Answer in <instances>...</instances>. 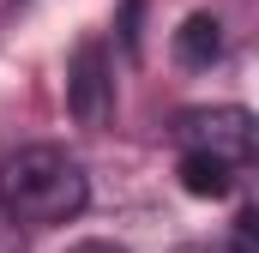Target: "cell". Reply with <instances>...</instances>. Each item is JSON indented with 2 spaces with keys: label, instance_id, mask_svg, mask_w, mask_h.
<instances>
[{
  "label": "cell",
  "instance_id": "1",
  "mask_svg": "<svg viewBox=\"0 0 259 253\" xmlns=\"http://www.w3.org/2000/svg\"><path fill=\"white\" fill-rule=\"evenodd\" d=\"M91 205L84 163L61 145H24L0 163V211L18 229H55Z\"/></svg>",
  "mask_w": 259,
  "mask_h": 253
},
{
  "label": "cell",
  "instance_id": "2",
  "mask_svg": "<svg viewBox=\"0 0 259 253\" xmlns=\"http://www.w3.org/2000/svg\"><path fill=\"white\" fill-rule=\"evenodd\" d=\"M175 145L199 151V157H217L229 169H241L253 157V115L241 103H223V109H187L175 121Z\"/></svg>",
  "mask_w": 259,
  "mask_h": 253
},
{
  "label": "cell",
  "instance_id": "3",
  "mask_svg": "<svg viewBox=\"0 0 259 253\" xmlns=\"http://www.w3.org/2000/svg\"><path fill=\"white\" fill-rule=\"evenodd\" d=\"M66 109L78 126H103L115 115V72H109L103 43H78V55L66 66Z\"/></svg>",
  "mask_w": 259,
  "mask_h": 253
},
{
  "label": "cell",
  "instance_id": "4",
  "mask_svg": "<svg viewBox=\"0 0 259 253\" xmlns=\"http://www.w3.org/2000/svg\"><path fill=\"white\" fill-rule=\"evenodd\" d=\"M175 61L187 72H205V66L223 61V18L217 12H187L181 30H175Z\"/></svg>",
  "mask_w": 259,
  "mask_h": 253
},
{
  "label": "cell",
  "instance_id": "5",
  "mask_svg": "<svg viewBox=\"0 0 259 253\" xmlns=\"http://www.w3.org/2000/svg\"><path fill=\"white\" fill-rule=\"evenodd\" d=\"M229 163H217V157H199V151H181V187L193 193V199H223L229 193Z\"/></svg>",
  "mask_w": 259,
  "mask_h": 253
},
{
  "label": "cell",
  "instance_id": "6",
  "mask_svg": "<svg viewBox=\"0 0 259 253\" xmlns=\"http://www.w3.org/2000/svg\"><path fill=\"white\" fill-rule=\"evenodd\" d=\"M0 253H24V229H18L6 211H0Z\"/></svg>",
  "mask_w": 259,
  "mask_h": 253
},
{
  "label": "cell",
  "instance_id": "7",
  "mask_svg": "<svg viewBox=\"0 0 259 253\" xmlns=\"http://www.w3.org/2000/svg\"><path fill=\"white\" fill-rule=\"evenodd\" d=\"M66 253H127L121 241H78V247H66Z\"/></svg>",
  "mask_w": 259,
  "mask_h": 253
}]
</instances>
